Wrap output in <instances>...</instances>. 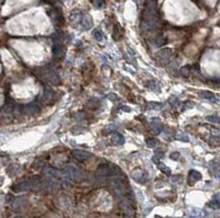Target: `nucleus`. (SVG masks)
Instances as JSON below:
<instances>
[{"mask_svg":"<svg viewBox=\"0 0 220 218\" xmlns=\"http://www.w3.org/2000/svg\"><path fill=\"white\" fill-rule=\"evenodd\" d=\"M132 177L136 181H138V182L143 183L145 180H146V173L143 172V171H140V170H136L132 172Z\"/></svg>","mask_w":220,"mask_h":218,"instance_id":"nucleus-1","label":"nucleus"},{"mask_svg":"<svg viewBox=\"0 0 220 218\" xmlns=\"http://www.w3.org/2000/svg\"><path fill=\"white\" fill-rule=\"evenodd\" d=\"M112 36H114V40H116V41L121 40L122 36H123V30H122V28H121L119 24H117L116 28H114V32Z\"/></svg>","mask_w":220,"mask_h":218,"instance_id":"nucleus-2","label":"nucleus"},{"mask_svg":"<svg viewBox=\"0 0 220 218\" xmlns=\"http://www.w3.org/2000/svg\"><path fill=\"white\" fill-rule=\"evenodd\" d=\"M73 156L75 157L77 160H85V159H87L89 157V153H86V152H83V151H79V150H74L73 151Z\"/></svg>","mask_w":220,"mask_h":218,"instance_id":"nucleus-3","label":"nucleus"},{"mask_svg":"<svg viewBox=\"0 0 220 218\" xmlns=\"http://www.w3.org/2000/svg\"><path fill=\"white\" fill-rule=\"evenodd\" d=\"M112 142L116 145H122L124 143V138L121 134L117 132H114V137H112Z\"/></svg>","mask_w":220,"mask_h":218,"instance_id":"nucleus-4","label":"nucleus"},{"mask_svg":"<svg viewBox=\"0 0 220 218\" xmlns=\"http://www.w3.org/2000/svg\"><path fill=\"white\" fill-rule=\"evenodd\" d=\"M82 25L85 28V29H89V28H92V17H90V15H85L82 20Z\"/></svg>","mask_w":220,"mask_h":218,"instance_id":"nucleus-5","label":"nucleus"},{"mask_svg":"<svg viewBox=\"0 0 220 218\" xmlns=\"http://www.w3.org/2000/svg\"><path fill=\"white\" fill-rule=\"evenodd\" d=\"M201 179V174L198 172V171H195V170H191V172H189V180L193 181L194 182H196V181L200 180Z\"/></svg>","mask_w":220,"mask_h":218,"instance_id":"nucleus-6","label":"nucleus"},{"mask_svg":"<svg viewBox=\"0 0 220 218\" xmlns=\"http://www.w3.org/2000/svg\"><path fill=\"white\" fill-rule=\"evenodd\" d=\"M157 167H159V169H160L163 173H165V174H167V175L171 174V169L167 168L163 162H160V161H159V162H157Z\"/></svg>","mask_w":220,"mask_h":218,"instance_id":"nucleus-7","label":"nucleus"},{"mask_svg":"<svg viewBox=\"0 0 220 218\" xmlns=\"http://www.w3.org/2000/svg\"><path fill=\"white\" fill-rule=\"evenodd\" d=\"M70 21H72V22L79 21V19H80V12L77 11V10H74V11L72 12V15H70Z\"/></svg>","mask_w":220,"mask_h":218,"instance_id":"nucleus-8","label":"nucleus"},{"mask_svg":"<svg viewBox=\"0 0 220 218\" xmlns=\"http://www.w3.org/2000/svg\"><path fill=\"white\" fill-rule=\"evenodd\" d=\"M201 96H203L204 99H207V100H209V101H213V102L217 101V99L215 98V96H213V93H210V92H203V93H201Z\"/></svg>","mask_w":220,"mask_h":218,"instance_id":"nucleus-9","label":"nucleus"},{"mask_svg":"<svg viewBox=\"0 0 220 218\" xmlns=\"http://www.w3.org/2000/svg\"><path fill=\"white\" fill-rule=\"evenodd\" d=\"M94 37L96 38L97 41H102V33L101 31H99V30H96V31L94 32Z\"/></svg>","mask_w":220,"mask_h":218,"instance_id":"nucleus-10","label":"nucleus"},{"mask_svg":"<svg viewBox=\"0 0 220 218\" xmlns=\"http://www.w3.org/2000/svg\"><path fill=\"white\" fill-rule=\"evenodd\" d=\"M94 6L96 8H98V9H99V8H101L102 6H104V0H94Z\"/></svg>","mask_w":220,"mask_h":218,"instance_id":"nucleus-11","label":"nucleus"},{"mask_svg":"<svg viewBox=\"0 0 220 218\" xmlns=\"http://www.w3.org/2000/svg\"><path fill=\"white\" fill-rule=\"evenodd\" d=\"M146 143H148L149 147H155L157 145V140L156 139H154V138H150Z\"/></svg>","mask_w":220,"mask_h":218,"instance_id":"nucleus-12","label":"nucleus"},{"mask_svg":"<svg viewBox=\"0 0 220 218\" xmlns=\"http://www.w3.org/2000/svg\"><path fill=\"white\" fill-rule=\"evenodd\" d=\"M60 53H61L60 45H57V44H54V45H53V54H54V55H58Z\"/></svg>","mask_w":220,"mask_h":218,"instance_id":"nucleus-13","label":"nucleus"},{"mask_svg":"<svg viewBox=\"0 0 220 218\" xmlns=\"http://www.w3.org/2000/svg\"><path fill=\"white\" fill-rule=\"evenodd\" d=\"M207 118H208L210 122H215V123L218 122V118H217V116H208Z\"/></svg>","mask_w":220,"mask_h":218,"instance_id":"nucleus-14","label":"nucleus"},{"mask_svg":"<svg viewBox=\"0 0 220 218\" xmlns=\"http://www.w3.org/2000/svg\"><path fill=\"white\" fill-rule=\"evenodd\" d=\"M182 74L188 76V75H189V69H188V68H183V69H182Z\"/></svg>","mask_w":220,"mask_h":218,"instance_id":"nucleus-15","label":"nucleus"},{"mask_svg":"<svg viewBox=\"0 0 220 218\" xmlns=\"http://www.w3.org/2000/svg\"><path fill=\"white\" fill-rule=\"evenodd\" d=\"M108 98H109V99H111V100H117V99H118V96H117L116 94L112 93V94H109Z\"/></svg>","mask_w":220,"mask_h":218,"instance_id":"nucleus-16","label":"nucleus"},{"mask_svg":"<svg viewBox=\"0 0 220 218\" xmlns=\"http://www.w3.org/2000/svg\"><path fill=\"white\" fill-rule=\"evenodd\" d=\"M178 155H179L178 152H173L172 156H171V158H172V159H177V158H178Z\"/></svg>","mask_w":220,"mask_h":218,"instance_id":"nucleus-17","label":"nucleus"}]
</instances>
